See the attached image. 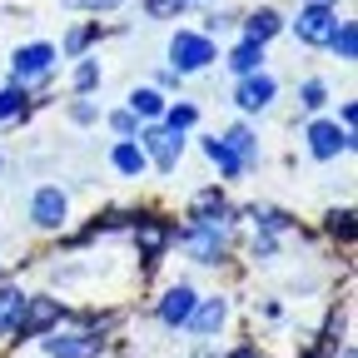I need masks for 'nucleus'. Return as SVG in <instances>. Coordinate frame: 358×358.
Instances as JSON below:
<instances>
[{
	"mask_svg": "<svg viewBox=\"0 0 358 358\" xmlns=\"http://www.w3.org/2000/svg\"><path fill=\"white\" fill-rule=\"evenodd\" d=\"M214 60H219V45L204 30H174V40H169V70L174 75H199Z\"/></svg>",
	"mask_w": 358,
	"mask_h": 358,
	"instance_id": "nucleus-1",
	"label": "nucleus"
},
{
	"mask_svg": "<svg viewBox=\"0 0 358 358\" xmlns=\"http://www.w3.org/2000/svg\"><path fill=\"white\" fill-rule=\"evenodd\" d=\"M229 234L234 229H219V224H185V229H174V244L185 249L194 264H224V254H229Z\"/></svg>",
	"mask_w": 358,
	"mask_h": 358,
	"instance_id": "nucleus-2",
	"label": "nucleus"
},
{
	"mask_svg": "<svg viewBox=\"0 0 358 358\" xmlns=\"http://www.w3.org/2000/svg\"><path fill=\"white\" fill-rule=\"evenodd\" d=\"M140 150H145V159L159 169V174H174L179 169V155H185V134H174V129H164L159 120L155 124H140Z\"/></svg>",
	"mask_w": 358,
	"mask_h": 358,
	"instance_id": "nucleus-3",
	"label": "nucleus"
},
{
	"mask_svg": "<svg viewBox=\"0 0 358 358\" xmlns=\"http://www.w3.org/2000/svg\"><path fill=\"white\" fill-rule=\"evenodd\" d=\"M65 319V303L55 294H25V308H20V324H15V338H45L55 334V324Z\"/></svg>",
	"mask_w": 358,
	"mask_h": 358,
	"instance_id": "nucleus-4",
	"label": "nucleus"
},
{
	"mask_svg": "<svg viewBox=\"0 0 358 358\" xmlns=\"http://www.w3.org/2000/svg\"><path fill=\"white\" fill-rule=\"evenodd\" d=\"M55 60H60V50L50 40H30L10 55V75H15V85H35V80H45L55 70Z\"/></svg>",
	"mask_w": 358,
	"mask_h": 358,
	"instance_id": "nucleus-5",
	"label": "nucleus"
},
{
	"mask_svg": "<svg viewBox=\"0 0 358 358\" xmlns=\"http://www.w3.org/2000/svg\"><path fill=\"white\" fill-rule=\"evenodd\" d=\"M45 358H100L105 353V334L100 329H75V334H45L40 338Z\"/></svg>",
	"mask_w": 358,
	"mask_h": 358,
	"instance_id": "nucleus-6",
	"label": "nucleus"
},
{
	"mask_svg": "<svg viewBox=\"0 0 358 358\" xmlns=\"http://www.w3.org/2000/svg\"><path fill=\"white\" fill-rule=\"evenodd\" d=\"M65 219H70V194L60 185H40L30 199V224L50 234V229H65Z\"/></svg>",
	"mask_w": 358,
	"mask_h": 358,
	"instance_id": "nucleus-7",
	"label": "nucleus"
},
{
	"mask_svg": "<svg viewBox=\"0 0 358 358\" xmlns=\"http://www.w3.org/2000/svg\"><path fill=\"white\" fill-rule=\"evenodd\" d=\"M303 140H308V155L319 159V164H329V159H338V155L353 150V134L338 129L334 120H313V124L303 129Z\"/></svg>",
	"mask_w": 358,
	"mask_h": 358,
	"instance_id": "nucleus-8",
	"label": "nucleus"
},
{
	"mask_svg": "<svg viewBox=\"0 0 358 358\" xmlns=\"http://www.w3.org/2000/svg\"><path fill=\"white\" fill-rule=\"evenodd\" d=\"M334 30H338V6H303L299 20H294V35H299L303 45H313V50L329 45Z\"/></svg>",
	"mask_w": 358,
	"mask_h": 358,
	"instance_id": "nucleus-9",
	"label": "nucleus"
},
{
	"mask_svg": "<svg viewBox=\"0 0 358 358\" xmlns=\"http://www.w3.org/2000/svg\"><path fill=\"white\" fill-rule=\"evenodd\" d=\"M274 95H279V80L268 75V70H254V75H244V80L234 85V105H239L244 115L268 110V105H274Z\"/></svg>",
	"mask_w": 358,
	"mask_h": 358,
	"instance_id": "nucleus-10",
	"label": "nucleus"
},
{
	"mask_svg": "<svg viewBox=\"0 0 358 358\" xmlns=\"http://www.w3.org/2000/svg\"><path fill=\"white\" fill-rule=\"evenodd\" d=\"M194 303H199V294H194V284H169L164 294H159V303H155V313H159V324H169V329H185L189 324V313H194Z\"/></svg>",
	"mask_w": 358,
	"mask_h": 358,
	"instance_id": "nucleus-11",
	"label": "nucleus"
},
{
	"mask_svg": "<svg viewBox=\"0 0 358 358\" xmlns=\"http://www.w3.org/2000/svg\"><path fill=\"white\" fill-rule=\"evenodd\" d=\"M189 219H194V224H219V229H234V209H229V199L219 194V185H209V189H199V194L189 199Z\"/></svg>",
	"mask_w": 358,
	"mask_h": 358,
	"instance_id": "nucleus-12",
	"label": "nucleus"
},
{
	"mask_svg": "<svg viewBox=\"0 0 358 358\" xmlns=\"http://www.w3.org/2000/svg\"><path fill=\"white\" fill-rule=\"evenodd\" d=\"M224 324H229V299L224 294H214V299H199L194 303V313H189V334H199V338H209V334H219Z\"/></svg>",
	"mask_w": 358,
	"mask_h": 358,
	"instance_id": "nucleus-13",
	"label": "nucleus"
},
{
	"mask_svg": "<svg viewBox=\"0 0 358 358\" xmlns=\"http://www.w3.org/2000/svg\"><path fill=\"white\" fill-rule=\"evenodd\" d=\"M110 164H115V174H124V179H140V174L150 169V159H145L140 140H115V150H110Z\"/></svg>",
	"mask_w": 358,
	"mask_h": 358,
	"instance_id": "nucleus-14",
	"label": "nucleus"
},
{
	"mask_svg": "<svg viewBox=\"0 0 358 358\" xmlns=\"http://www.w3.org/2000/svg\"><path fill=\"white\" fill-rule=\"evenodd\" d=\"M164 90H155V85H140V90H129V115L140 120V124H155L159 115H164Z\"/></svg>",
	"mask_w": 358,
	"mask_h": 358,
	"instance_id": "nucleus-15",
	"label": "nucleus"
},
{
	"mask_svg": "<svg viewBox=\"0 0 358 358\" xmlns=\"http://www.w3.org/2000/svg\"><path fill=\"white\" fill-rule=\"evenodd\" d=\"M239 30H244V40H254V45H268V40H274L279 30H284V15L279 10H254V15H244L239 20Z\"/></svg>",
	"mask_w": 358,
	"mask_h": 358,
	"instance_id": "nucleus-16",
	"label": "nucleus"
},
{
	"mask_svg": "<svg viewBox=\"0 0 358 358\" xmlns=\"http://www.w3.org/2000/svg\"><path fill=\"white\" fill-rule=\"evenodd\" d=\"M20 308H25V294H20V289H10V284H0V343H10V338H15Z\"/></svg>",
	"mask_w": 358,
	"mask_h": 358,
	"instance_id": "nucleus-17",
	"label": "nucleus"
},
{
	"mask_svg": "<svg viewBox=\"0 0 358 358\" xmlns=\"http://www.w3.org/2000/svg\"><path fill=\"white\" fill-rule=\"evenodd\" d=\"M219 140L239 155V164H244V169H249V164H259V134H254L249 124H234L229 134H219Z\"/></svg>",
	"mask_w": 358,
	"mask_h": 358,
	"instance_id": "nucleus-18",
	"label": "nucleus"
},
{
	"mask_svg": "<svg viewBox=\"0 0 358 358\" xmlns=\"http://www.w3.org/2000/svg\"><path fill=\"white\" fill-rule=\"evenodd\" d=\"M224 65H229L239 80H244V75H254V70H264V45H254V40H239L234 50H229V60H224Z\"/></svg>",
	"mask_w": 358,
	"mask_h": 358,
	"instance_id": "nucleus-19",
	"label": "nucleus"
},
{
	"mask_svg": "<svg viewBox=\"0 0 358 358\" xmlns=\"http://www.w3.org/2000/svg\"><path fill=\"white\" fill-rule=\"evenodd\" d=\"M204 155H209V164H219V174H224V179H239V174H244L239 155H234L229 145H224L219 134H209V140H204Z\"/></svg>",
	"mask_w": 358,
	"mask_h": 358,
	"instance_id": "nucleus-20",
	"label": "nucleus"
},
{
	"mask_svg": "<svg viewBox=\"0 0 358 358\" xmlns=\"http://www.w3.org/2000/svg\"><path fill=\"white\" fill-rule=\"evenodd\" d=\"M30 110V85H6V90H0V124H10V120H20Z\"/></svg>",
	"mask_w": 358,
	"mask_h": 358,
	"instance_id": "nucleus-21",
	"label": "nucleus"
},
{
	"mask_svg": "<svg viewBox=\"0 0 358 358\" xmlns=\"http://www.w3.org/2000/svg\"><path fill=\"white\" fill-rule=\"evenodd\" d=\"M249 219L259 224V234H284V229H294V219H289L284 209H274V204H254Z\"/></svg>",
	"mask_w": 358,
	"mask_h": 358,
	"instance_id": "nucleus-22",
	"label": "nucleus"
},
{
	"mask_svg": "<svg viewBox=\"0 0 358 358\" xmlns=\"http://www.w3.org/2000/svg\"><path fill=\"white\" fill-rule=\"evenodd\" d=\"M329 50H334L338 60H353V55H358V25H353V20L338 15V30H334V40H329Z\"/></svg>",
	"mask_w": 358,
	"mask_h": 358,
	"instance_id": "nucleus-23",
	"label": "nucleus"
},
{
	"mask_svg": "<svg viewBox=\"0 0 358 358\" xmlns=\"http://www.w3.org/2000/svg\"><path fill=\"white\" fill-rule=\"evenodd\" d=\"M100 80H105L100 60H80V65H75V75H70V90H75V95L85 100V95H90V90H95Z\"/></svg>",
	"mask_w": 358,
	"mask_h": 358,
	"instance_id": "nucleus-24",
	"label": "nucleus"
},
{
	"mask_svg": "<svg viewBox=\"0 0 358 358\" xmlns=\"http://www.w3.org/2000/svg\"><path fill=\"white\" fill-rule=\"evenodd\" d=\"M299 105H303V110H308V115H319V110H324V105H329V85H324V80H319V75H308V80H303V85H299Z\"/></svg>",
	"mask_w": 358,
	"mask_h": 358,
	"instance_id": "nucleus-25",
	"label": "nucleus"
},
{
	"mask_svg": "<svg viewBox=\"0 0 358 358\" xmlns=\"http://www.w3.org/2000/svg\"><path fill=\"white\" fill-rule=\"evenodd\" d=\"M159 124H164V129H174V134H185V129H194V124H199V110H194V105H164Z\"/></svg>",
	"mask_w": 358,
	"mask_h": 358,
	"instance_id": "nucleus-26",
	"label": "nucleus"
},
{
	"mask_svg": "<svg viewBox=\"0 0 358 358\" xmlns=\"http://www.w3.org/2000/svg\"><path fill=\"white\" fill-rule=\"evenodd\" d=\"M95 35H100V20H90V25H75V30L65 35V45H60V55H75V60H80V55H85V45L95 40Z\"/></svg>",
	"mask_w": 358,
	"mask_h": 358,
	"instance_id": "nucleus-27",
	"label": "nucleus"
},
{
	"mask_svg": "<svg viewBox=\"0 0 358 358\" xmlns=\"http://www.w3.org/2000/svg\"><path fill=\"white\" fill-rule=\"evenodd\" d=\"M239 20H244V15H234V10H224V6H219V10L204 15V35H209V40H214V35H229Z\"/></svg>",
	"mask_w": 358,
	"mask_h": 358,
	"instance_id": "nucleus-28",
	"label": "nucleus"
},
{
	"mask_svg": "<svg viewBox=\"0 0 358 358\" xmlns=\"http://www.w3.org/2000/svg\"><path fill=\"white\" fill-rule=\"evenodd\" d=\"M140 10L150 20H174L179 10H185V0H140Z\"/></svg>",
	"mask_w": 358,
	"mask_h": 358,
	"instance_id": "nucleus-29",
	"label": "nucleus"
},
{
	"mask_svg": "<svg viewBox=\"0 0 358 358\" xmlns=\"http://www.w3.org/2000/svg\"><path fill=\"white\" fill-rule=\"evenodd\" d=\"M110 129L120 134V140H134V134H140V120H134L129 110H115V115H110Z\"/></svg>",
	"mask_w": 358,
	"mask_h": 358,
	"instance_id": "nucleus-30",
	"label": "nucleus"
},
{
	"mask_svg": "<svg viewBox=\"0 0 358 358\" xmlns=\"http://www.w3.org/2000/svg\"><path fill=\"white\" fill-rule=\"evenodd\" d=\"M249 254H254V259H274V254H279V239H274V234H254Z\"/></svg>",
	"mask_w": 358,
	"mask_h": 358,
	"instance_id": "nucleus-31",
	"label": "nucleus"
},
{
	"mask_svg": "<svg viewBox=\"0 0 358 358\" xmlns=\"http://www.w3.org/2000/svg\"><path fill=\"white\" fill-rule=\"evenodd\" d=\"M353 214L348 209H338V214H329V234H338V239H353V224H348Z\"/></svg>",
	"mask_w": 358,
	"mask_h": 358,
	"instance_id": "nucleus-32",
	"label": "nucleus"
},
{
	"mask_svg": "<svg viewBox=\"0 0 358 358\" xmlns=\"http://www.w3.org/2000/svg\"><path fill=\"white\" fill-rule=\"evenodd\" d=\"M95 115H100V110L90 105V100H75V105H70V120H75V124H95Z\"/></svg>",
	"mask_w": 358,
	"mask_h": 358,
	"instance_id": "nucleus-33",
	"label": "nucleus"
},
{
	"mask_svg": "<svg viewBox=\"0 0 358 358\" xmlns=\"http://www.w3.org/2000/svg\"><path fill=\"white\" fill-rule=\"evenodd\" d=\"M70 10H115V6H124V0H65Z\"/></svg>",
	"mask_w": 358,
	"mask_h": 358,
	"instance_id": "nucleus-34",
	"label": "nucleus"
},
{
	"mask_svg": "<svg viewBox=\"0 0 358 358\" xmlns=\"http://www.w3.org/2000/svg\"><path fill=\"white\" fill-rule=\"evenodd\" d=\"M224 358H264V353H259V343H239V348H229Z\"/></svg>",
	"mask_w": 358,
	"mask_h": 358,
	"instance_id": "nucleus-35",
	"label": "nucleus"
},
{
	"mask_svg": "<svg viewBox=\"0 0 358 358\" xmlns=\"http://www.w3.org/2000/svg\"><path fill=\"white\" fill-rule=\"evenodd\" d=\"M179 80H185V75H174V70H169V65H164V70H159V90H174V85H179Z\"/></svg>",
	"mask_w": 358,
	"mask_h": 358,
	"instance_id": "nucleus-36",
	"label": "nucleus"
},
{
	"mask_svg": "<svg viewBox=\"0 0 358 358\" xmlns=\"http://www.w3.org/2000/svg\"><path fill=\"white\" fill-rule=\"evenodd\" d=\"M303 6H338V0H303Z\"/></svg>",
	"mask_w": 358,
	"mask_h": 358,
	"instance_id": "nucleus-37",
	"label": "nucleus"
},
{
	"mask_svg": "<svg viewBox=\"0 0 358 358\" xmlns=\"http://www.w3.org/2000/svg\"><path fill=\"white\" fill-rule=\"evenodd\" d=\"M185 6H209V0H185Z\"/></svg>",
	"mask_w": 358,
	"mask_h": 358,
	"instance_id": "nucleus-38",
	"label": "nucleus"
},
{
	"mask_svg": "<svg viewBox=\"0 0 358 358\" xmlns=\"http://www.w3.org/2000/svg\"><path fill=\"white\" fill-rule=\"evenodd\" d=\"M343 358H353V348H343Z\"/></svg>",
	"mask_w": 358,
	"mask_h": 358,
	"instance_id": "nucleus-39",
	"label": "nucleus"
},
{
	"mask_svg": "<svg viewBox=\"0 0 358 358\" xmlns=\"http://www.w3.org/2000/svg\"><path fill=\"white\" fill-rule=\"evenodd\" d=\"M0 284H6V268H0Z\"/></svg>",
	"mask_w": 358,
	"mask_h": 358,
	"instance_id": "nucleus-40",
	"label": "nucleus"
}]
</instances>
